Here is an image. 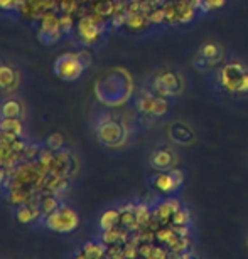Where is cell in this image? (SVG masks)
<instances>
[{
    "label": "cell",
    "mask_w": 248,
    "mask_h": 259,
    "mask_svg": "<svg viewBox=\"0 0 248 259\" xmlns=\"http://www.w3.org/2000/svg\"><path fill=\"white\" fill-rule=\"evenodd\" d=\"M44 226L58 234H69L80 226V215L69 205L61 204L58 209H54L51 214L44 215Z\"/></svg>",
    "instance_id": "6da1fadb"
},
{
    "label": "cell",
    "mask_w": 248,
    "mask_h": 259,
    "mask_svg": "<svg viewBox=\"0 0 248 259\" xmlns=\"http://www.w3.org/2000/svg\"><path fill=\"white\" fill-rule=\"evenodd\" d=\"M105 27H107V19L95 12L81 15V19L76 22V32H78V37L85 46L96 44Z\"/></svg>",
    "instance_id": "7a4b0ae2"
},
{
    "label": "cell",
    "mask_w": 248,
    "mask_h": 259,
    "mask_svg": "<svg viewBox=\"0 0 248 259\" xmlns=\"http://www.w3.org/2000/svg\"><path fill=\"white\" fill-rule=\"evenodd\" d=\"M96 137L103 145L115 148L122 147L127 142L128 132L120 121L113 120V118H103L96 126Z\"/></svg>",
    "instance_id": "3957f363"
},
{
    "label": "cell",
    "mask_w": 248,
    "mask_h": 259,
    "mask_svg": "<svg viewBox=\"0 0 248 259\" xmlns=\"http://www.w3.org/2000/svg\"><path fill=\"white\" fill-rule=\"evenodd\" d=\"M85 71V66L80 61L78 53L61 54L54 63V72L63 81H76Z\"/></svg>",
    "instance_id": "277c9868"
},
{
    "label": "cell",
    "mask_w": 248,
    "mask_h": 259,
    "mask_svg": "<svg viewBox=\"0 0 248 259\" xmlns=\"http://www.w3.org/2000/svg\"><path fill=\"white\" fill-rule=\"evenodd\" d=\"M61 24H59V15L54 14L53 10L46 12L43 17L39 19V30H38V39L46 46H51L58 42L61 39Z\"/></svg>",
    "instance_id": "5b68a950"
},
{
    "label": "cell",
    "mask_w": 248,
    "mask_h": 259,
    "mask_svg": "<svg viewBox=\"0 0 248 259\" xmlns=\"http://www.w3.org/2000/svg\"><path fill=\"white\" fill-rule=\"evenodd\" d=\"M154 93L159 96L169 98L175 96L183 91V84H181V77L170 69H162L161 72H157L154 77Z\"/></svg>",
    "instance_id": "8992f818"
},
{
    "label": "cell",
    "mask_w": 248,
    "mask_h": 259,
    "mask_svg": "<svg viewBox=\"0 0 248 259\" xmlns=\"http://www.w3.org/2000/svg\"><path fill=\"white\" fill-rule=\"evenodd\" d=\"M138 111L149 116H162L169 110V103L164 96H159L156 93L151 91H142L140 96L137 100Z\"/></svg>",
    "instance_id": "52a82bcc"
},
{
    "label": "cell",
    "mask_w": 248,
    "mask_h": 259,
    "mask_svg": "<svg viewBox=\"0 0 248 259\" xmlns=\"http://www.w3.org/2000/svg\"><path fill=\"white\" fill-rule=\"evenodd\" d=\"M245 66L241 63H228L221 67L220 71V84L225 91L228 93H238L241 79L245 76Z\"/></svg>",
    "instance_id": "ba28073f"
},
{
    "label": "cell",
    "mask_w": 248,
    "mask_h": 259,
    "mask_svg": "<svg viewBox=\"0 0 248 259\" xmlns=\"http://www.w3.org/2000/svg\"><path fill=\"white\" fill-rule=\"evenodd\" d=\"M76 170H78V162L69 152H66V150L54 152V158L49 165V172L69 179L76 174Z\"/></svg>",
    "instance_id": "9c48e42d"
},
{
    "label": "cell",
    "mask_w": 248,
    "mask_h": 259,
    "mask_svg": "<svg viewBox=\"0 0 248 259\" xmlns=\"http://www.w3.org/2000/svg\"><path fill=\"white\" fill-rule=\"evenodd\" d=\"M181 202L178 199H165L152 209V217L154 221H157L161 226L170 224V219H172L174 212L181 209Z\"/></svg>",
    "instance_id": "30bf717a"
},
{
    "label": "cell",
    "mask_w": 248,
    "mask_h": 259,
    "mask_svg": "<svg viewBox=\"0 0 248 259\" xmlns=\"http://www.w3.org/2000/svg\"><path fill=\"white\" fill-rule=\"evenodd\" d=\"M15 215H17V221L20 224H30V222L38 221L39 217H43V212H41L38 197L25 204L17 205V210H15Z\"/></svg>",
    "instance_id": "8fae6325"
},
{
    "label": "cell",
    "mask_w": 248,
    "mask_h": 259,
    "mask_svg": "<svg viewBox=\"0 0 248 259\" xmlns=\"http://www.w3.org/2000/svg\"><path fill=\"white\" fill-rule=\"evenodd\" d=\"M151 163L154 168L161 170V172H165V170H170L175 167L178 163V157L170 152L167 148H162V150H156L151 157Z\"/></svg>",
    "instance_id": "7c38bea8"
},
{
    "label": "cell",
    "mask_w": 248,
    "mask_h": 259,
    "mask_svg": "<svg viewBox=\"0 0 248 259\" xmlns=\"http://www.w3.org/2000/svg\"><path fill=\"white\" fill-rule=\"evenodd\" d=\"M198 58L203 61L204 66H216L223 59V49L218 42H204Z\"/></svg>",
    "instance_id": "4fadbf2b"
},
{
    "label": "cell",
    "mask_w": 248,
    "mask_h": 259,
    "mask_svg": "<svg viewBox=\"0 0 248 259\" xmlns=\"http://www.w3.org/2000/svg\"><path fill=\"white\" fill-rule=\"evenodd\" d=\"M24 128L19 118H0V137L12 142L14 138L22 137Z\"/></svg>",
    "instance_id": "5bb4252c"
},
{
    "label": "cell",
    "mask_w": 248,
    "mask_h": 259,
    "mask_svg": "<svg viewBox=\"0 0 248 259\" xmlns=\"http://www.w3.org/2000/svg\"><path fill=\"white\" fill-rule=\"evenodd\" d=\"M132 232L127 231L123 226H117L113 229L103 231L101 241L105 242L107 246H115V244H125V242L130 241Z\"/></svg>",
    "instance_id": "9a60e30c"
},
{
    "label": "cell",
    "mask_w": 248,
    "mask_h": 259,
    "mask_svg": "<svg viewBox=\"0 0 248 259\" xmlns=\"http://www.w3.org/2000/svg\"><path fill=\"white\" fill-rule=\"evenodd\" d=\"M38 190L32 189V187H25V185H15V187H10L9 189V200L10 204L14 205H20V204H25V202L32 200L38 197Z\"/></svg>",
    "instance_id": "2e32d148"
},
{
    "label": "cell",
    "mask_w": 248,
    "mask_h": 259,
    "mask_svg": "<svg viewBox=\"0 0 248 259\" xmlns=\"http://www.w3.org/2000/svg\"><path fill=\"white\" fill-rule=\"evenodd\" d=\"M20 81V74L10 66H0V90L14 91L17 90Z\"/></svg>",
    "instance_id": "e0dca14e"
},
{
    "label": "cell",
    "mask_w": 248,
    "mask_h": 259,
    "mask_svg": "<svg viewBox=\"0 0 248 259\" xmlns=\"http://www.w3.org/2000/svg\"><path fill=\"white\" fill-rule=\"evenodd\" d=\"M179 182L175 180V177L172 175L170 170H165V172H161L154 180V187H156L161 194H170L174 192L175 189L179 187Z\"/></svg>",
    "instance_id": "ac0fdd59"
},
{
    "label": "cell",
    "mask_w": 248,
    "mask_h": 259,
    "mask_svg": "<svg viewBox=\"0 0 248 259\" xmlns=\"http://www.w3.org/2000/svg\"><path fill=\"white\" fill-rule=\"evenodd\" d=\"M120 226L125 227L127 231L135 232L140 229V224L135 215V204H127L120 209Z\"/></svg>",
    "instance_id": "d6986e66"
},
{
    "label": "cell",
    "mask_w": 248,
    "mask_h": 259,
    "mask_svg": "<svg viewBox=\"0 0 248 259\" xmlns=\"http://www.w3.org/2000/svg\"><path fill=\"white\" fill-rule=\"evenodd\" d=\"M149 25H151V20H149V15L144 12H128L127 15V22L125 27L132 32H140V30H146Z\"/></svg>",
    "instance_id": "ffe728a7"
},
{
    "label": "cell",
    "mask_w": 248,
    "mask_h": 259,
    "mask_svg": "<svg viewBox=\"0 0 248 259\" xmlns=\"http://www.w3.org/2000/svg\"><path fill=\"white\" fill-rule=\"evenodd\" d=\"M38 202H39L41 212H43V217L51 214L54 209H58L61 205L58 194H53V192H49V190H43V194H38Z\"/></svg>",
    "instance_id": "44dd1931"
},
{
    "label": "cell",
    "mask_w": 248,
    "mask_h": 259,
    "mask_svg": "<svg viewBox=\"0 0 248 259\" xmlns=\"http://www.w3.org/2000/svg\"><path fill=\"white\" fill-rule=\"evenodd\" d=\"M66 189H68V177H63V175H58L53 172L48 174L44 190H49V192H53V194H63Z\"/></svg>",
    "instance_id": "7402d4cb"
},
{
    "label": "cell",
    "mask_w": 248,
    "mask_h": 259,
    "mask_svg": "<svg viewBox=\"0 0 248 259\" xmlns=\"http://www.w3.org/2000/svg\"><path fill=\"white\" fill-rule=\"evenodd\" d=\"M78 257H86V259H98L107 256V244L105 242H86L83 246V249L76 254Z\"/></svg>",
    "instance_id": "603a6c76"
},
{
    "label": "cell",
    "mask_w": 248,
    "mask_h": 259,
    "mask_svg": "<svg viewBox=\"0 0 248 259\" xmlns=\"http://www.w3.org/2000/svg\"><path fill=\"white\" fill-rule=\"evenodd\" d=\"M138 251H140V256L149 257V259H162V257H167L170 254V251L167 249V247L157 246V244H154V242L140 244L138 246Z\"/></svg>",
    "instance_id": "cb8c5ba5"
},
{
    "label": "cell",
    "mask_w": 248,
    "mask_h": 259,
    "mask_svg": "<svg viewBox=\"0 0 248 259\" xmlns=\"http://www.w3.org/2000/svg\"><path fill=\"white\" fill-rule=\"evenodd\" d=\"M90 9H91V12L108 19L115 14V0H95Z\"/></svg>",
    "instance_id": "d4e9b609"
},
{
    "label": "cell",
    "mask_w": 248,
    "mask_h": 259,
    "mask_svg": "<svg viewBox=\"0 0 248 259\" xmlns=\"http://www.w3.org/2000/svg\"><path fill=\"white\" fill-rule=\"evenodd\" d=\"M120 226V209H110L100 217V227L101 231L113 229V227Z\"/></svg>",
    "instance_id": "484cf974"
},
{
    "label": "cell",
    "mask_w": 248,
    "mask_h": 259,
    "mask_svg": "<svg viewBox=\"0 0 248 259\" xmlns=\"http://www.w3.org/2000/svg\"><path fill=\"white\" fill-rule=\"evenodd\" d=\"M20 115H22V105L17 100L5 101L0 108V116L4 118H19Z\"/></svg>",
    "instance_id": "4316f807"
},
{
    "label": "cell",
    "mask_w": 248,
    "mask_h": 259,
    "mask_svg": "<svg viewBox=\"0 0 248 259\" xmlns=\"http://www.w3.org/2000/svg\"><path fill=\"white\" fill-rule=\"evenodd\" d=\"M135 215L140 227H147L152 221V209L147 204H137L135 205Z\"/></svg>",
    "instance_id": "83f0119b"
},
{
    "label": "cell",
    "mask_w": 248,
    "mask_h": 259,
    "mask_svg": "<svg viewBox=\"0 0 248 259\" xmlns=\"http://www.w3.org/2000/svg\"><path fill=\"white\" fill-rule=\"evenodd\" d=\"M189 221H191V214L188 209L181 207L179 210L174 212L172 219H170V226H189Z\"/></svg>",
    "instance_id": "f1b7e54d"
},
{
    "label": "cell",
    "mask_w": 248,
    "mask_h": 259,
    "mask_svg": "<svg viewBox=\"0 0 248 259\" xmlns=\"http://www.w3.org/2000/svg\"><path fill=\"white\" fill-rule=\"evenodd\" d=\"M58 7L63 14H78V10L81 9L80 0H58Z\"/></svg>",
    "instance_id": "f546056e"
},
{
    "label": "cell",
    "mask_w": 248,
    "mask_h": 259,
    "mask_svg": "<svg viewBox=\"0 0 248 259\" xmlns=\"http://www.w3.org/2000/svg\"><path fill=\"white\" fill-rule=\"evenodd\" d=\"M59 24H61V32H63V35L71 34V30H73V29L76 27L75 15H71V14H63V15H59Z\"/></svg>",
    "instance_id": "4dcf8cb0"
},
{
    "label": "cell",
    "mask_w": 248,
    "mask_h": 259,
    "mask_svg": "<svg viewBox=\"0 0 248 259\" xmlns=\"http://www.w3.org/2000/svg\"><path fill=\"white\" fill-rule=\"evenodd\" d=\"M63 145H64V138L61 133H53L46 138V148L53 150V152H59V150H63Z\"/></svg>",
    "instance_id": "1f68e13d"
},
{
    "label": "cell",
    "mask_w": 248,
    "mask_h": 259,
    "mask_svg": "<svg viewBox=\"0 0 248 259\" xmlns=\"http://www.w3.org/2000/svg\"><path fill=\"white\" fill-rule=\"evenodd\" d=\"M149 15V20H151V24L154 25H159V24H164L165 22V12H164V5H156L151 12L147 14Z\"/></svg>",
    "instance_id": "d6a6232c"
},
{
    "label": "cell",
    "mask_w": 248,
    "mask_h": 259,
    "mask_svg": "<svg viewBox=\"0 0 248 259\" xmlns=\"http://www.w3.org/2000/svg\"><path fill=\"white\" fill-rule=\"evenodd\" d=\"M12 155H14V150H12V145H10V140L0 137V162H2V165L7 162Z\"/></svg>",
    "instance_id": "836d02e7"
},
{
    "label": "cell",
    "mask_w": 248,
    "mask_h": 259,
    "mask_svg": "<svg viewBox=\"0 0 248 259\" xmlns=\"http://www.w3.org/2000/svg\"><path fill=\"white\" fill-rule=\"evenodd\" d=\"M41 148L39 145H27L25 147V152H24V158L25 160H38L39 155H41Z\"/></svg>",
    "instance_id": "e575fe53"
},
{
    "label": "cell",
    "mask_w": 248,
    "mask_h": 259,
    "mask_svg": "<svg viewBox=\"0 0 248 259\" xmlns=\"http://www.w3.org/2000/svg\"><path fill=\"white\" fill-rule=\"evenodd\" d=\"M20 0H0V9L2 10H17Z\"/></svg>",
    "instance_id": "d590c367"
},
{
    "label": "cell",
    "mask_w": 248,
    "mask_h": 259,
    "mask_svg": "<svg viewBox=\"0 0 248 259\" xmlns=\"http://www.w3.org/2000/svg\"><path fill=\"white\" fill-rule=\"evenodd\" d=\"M78 56H80V61L83 63V66H85V69L86 67H90L91 63H93V58H91V53H88V51H78Z\"/></svg>",
    "instance_id": "8d00e7d4"
},
{
    "label": "cell",
    "mask_w": 248,
    "mask_h": 259,
    "mask_svg": "<svg viewBox=\"0 0 248 259\" xmlns=\"http://www.w3.org/2000/svg\"><path fill=\"white\" fill-rule=\"evenodd\" d=\"M10 172H12L10 168H7L5 165H0V185H5V184H7V180H9V177H10Z\"/></svg>",
    "instance_id": "74e56055"
},
{
    "label": "cell",
    "mask_w": 248,
    "mask_h": 259,
    "mask_svg": "<svg viewBox=\"0 0 248 259\" xmlns=\"http://www.w3.org/2000/svg\"><path fill=\"white\" fill-rule=\"evenodd\" d=\"M238 93H248V71L245 72L243 79H241V84H240V91Z\"/></svg>",
    "instance_id": "f35d334b"
},
{
    "label": "cell",
    "mask_w": 248,
    "mask_h": 259,
    "mask_svg": "<svg viewBox=\"0 0 248 259\" xmlns=\"http://www.w3.org/2000/svg\"><path fill=\"white\" fill-rule=\"evenodd\" d=\"M0 165H2V162H0Z\"/></svg>",
    "instance_id": "ab89813d"
}]
</instances>
